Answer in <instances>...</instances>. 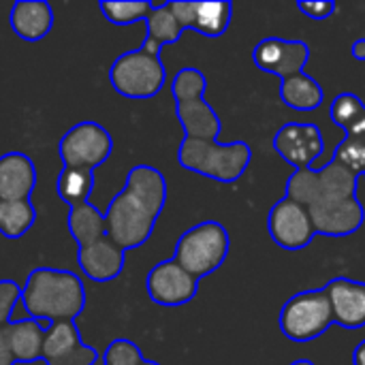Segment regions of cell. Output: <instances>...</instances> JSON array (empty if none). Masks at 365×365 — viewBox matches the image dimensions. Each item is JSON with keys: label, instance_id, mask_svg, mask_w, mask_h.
Segmentation results:
<instances>
[{"label": "cell", "instance_id": "3957f363", "mask_svg": "<svg viewBox=\"0 0 365 365\" xmlns=\"http://www.w3.org/2000/svg\"><path fill=\"white\" fill-rule=\"evenodd\" d=\"M21 306L34 321H75L86 308V289L73 272L36 267L21 287Z\"/></svg>", "mask_w": 365, "mask_h": 365}, {"label": "cell", "instance_id": "ac0fdd59", "mask_svg": "<svg viewBox=\"0 0 365 365\" xmlns=\"http://www.w3.org/2000/svg\"><path fill=\"white\" fill-rule=\"evenodd\" d=\"M9 21L19 38L34 43L49 34L53 26V9L43 0H21L13 4Z\"/></svg>", "mask_w": 365, "mask_h": 365}, {"label": "cell", "instance_id": "cb8c5ba5", "mask_svg": "<svg viewBox=\"0 0 365 365\" xmlns=\"http://www.w3.org/2000/svg\"><path fill=\"white\" fill-rule=\"evenodd\" d=\"M36 222V210L30 199L21 201H2L0 199V233L6 240H19Z\"/></svg>", "mask_w": 365, "mask_h": 365}, {"label": "cell", "instance_id": "5b68a950", "mask_svg": "<svg viewBox=\"0 0 365 365\" xmlns=\"http://www.w3.org/2000/svg\"><path fill=\"white\" fill-rule=\"evenodd\" d=\"M231 240L227 229L216 220H205L182 233L175 246V261L195 278L214 274L227 259Z\"/></svg>", "mask_w": 365, "mask_h": 365}, {"label": "cell", "instance_id": "d590c367", "mask_svg": "<svg viewBox=\"0 0 365 365\" xmlns=\"http://www.w3.org/2000/svg\"><path fill=\"white\" fill-rule=\"evenodd\" d=\"M353 365H365V340L359 342V346L353 353Z\"/></svg>", "mask_w": 365, "mask_h": 365}, {"label": "cell", "instance_id": "52a82bcc", "mask_svg": "<svg viewBox=\"0 0 365 365\" xmlns=\"http://www.w3.org/2000/svg\"><path fill=\"white\" fill-rule=\"evenodd\" d=\"M278 325L291 342L306 344L321 338L334 325V314L325 291L317 289L293 295L280 310Z\"/></svg>", "mask_w": 365, "mask_h": 365}, {"label": "cell", "instance_id": "603a6c76", "mask_svg": "<svg viewBox=\"0 0 365 365\" xmlns=\"http://www.w3.org/2000/svg\"><path fill=\"white\" fill-rule=\"evenodd\" d=\"M334 160L357 175H365V111L349 128H344V139L338 143Z\"/></svg>", "mask_w": 365, "mask_h": 365}, {"label": "cell", "instance_id": "ffe728a7", "mask_svg": "<svg viewBox=\"0 0 365 365\" xmlns=\"http://www.w3.org/2000/svg\"><path fill=\"white\" fill-rule=\"evenodd\" d=\"M145 28H148V36H145L141 49L148 53H154V56H160V47L178 43L184 32V28L180 26L178 17L173 15L169 4L154 6L152 13L145 17Z\"/></svg>", "mask_w": 365, "mask_h": 365}, {"label": "cell", "instance_id": "1f68e13d", "mask_svg": "<svg viewBox=\"0 0 365 365\" xmlns=\"http://www.w3.org/2000/svg\"><path fill=\"white\" fill-rule=\"evenodd\" d=\"M297 9L306 17L323 21V19H329L336 13V2L334 0H302V2H297Z\"/></svg>", "mask_w": 365, "mask_h": 365}, {"label": "cell", "instance_id": "5bb4252c", "mask_svg": "<svg viewBox=\"0 0 365 365\" xmlns=\"http://www.w3.org/2000/svg\"><path fill=\"white\" fill-rule=\"evenodd\" d=\"M334 323L342 329H361L365 327V282L351 278H334L323 287Z\"/></svg>", "mask_w": 365, "mask_h": 365}, {"label": "cell", "instance_id": "277c9868", "mask_svg": "<svg viewBox=\"0 0 365 365\" xmlns=\"http://www.w3.org/2000/svg\"><path fill=\"white\" fill-rule=\"evenodd\" d=\"M178 163L199 175L222 184L237 182L252 163V148L246 141L218 143L184 137L178 150Z\"/></svg>", "mask_w": 365, "mask_h": 365}, {"label": "cell", "instance_id": "9c48e42d", "mask_svg": "<svg viewBox=\"0 0 365 365\" xmlns=\"http://www.w3.org/2000/svg\"><path fill=\"white\" fill-rule=\"evenodd\" d=\"M267 229L274 244L284 250H304L317 235L308 210L289 197L276 201L267 218Z\"/></svg>", "mask_w": 365, "mask_h": 365}, {"label": "cell", "instance_id": "e0dca14e", "mask_svg": "<svg viewBox=\"0 0 365 365\" xmlns=\"http://www.w3.org/2000/svg\"><path fill=\"white\" fill-rule=\"evenodd\" d=\"M175 115L184 128V135L188 139H201V141H218L222 122L218 113L212 109V105L201 98H188L175 103Z\"/></svg>", "mask_w": 365, "mask_h": 365}, {"label": "cell", "instance_id": "f546056e", "mask_svg": "<svg viewBox=\"0 0 365 365\" xmlns=\"http://www.w3.org/2000/svg\"><path fill=\"white\" fill-rule=\"evenodd\" d=\"M145 359L139 351V346L126 338L113 340L105 355H103V365H143Z\"/></svg>", "mask_w": 365, "mask_h": 365}, {"label": "cell", "instance_id": "8992f818", "mask_svg": "<svg viewBox=\"0 0 365 365\" xmlns=\"http://www.w3.org/2000/svg\"><path fill=\"white\" fill-rule=\"evenodd\" d=\"M167 79V68L160 56L148 53L141 47L118 56L109 68V81L113 90L126 98H152Z\"/></svg>", "mask_w": 365, "mask_h": 365}, {"label": "cell", "instance_id": "d4e9b609", "mask_svg": "<svg viewBox=\"0 0 365 365\" xmlns=\"http://www.w3.org/2000/svg\"><path fill=\"white\" fill-rule=\"evenodd\" d=\"M81 344L79 329L75 327L73 321H62V323H51L49 329H45V340H43V361H56L71 351H75Z\"/></svg>", "mask_w": 365, "mask_h": 365}, {"label": "cell", "instance_id": "2e32d148", "mask_svg": "<svg viewBox=\"0 0 365 365\" xmlns=\"http://www.w3.org/2000/svg\"><path fill=\"white\" fill-rule=\"evenodd\" d=\"M36 186V167L21 152H9L0 156V199L21 201L30 199Z\"/></svg>", "mask_w": 365, "mask_h": 365}, {"label": "cell", "instance_id": "8fae6325", "mask_svg": "<svg viewBox=\"0 0 365 365\" xmlns=\"http://www.w3.org/2000/svg\"><path fill=\"white\" fill-rule=\"evenodd\" d=\"M274 150L295 167V171L312 169L325 152V139L317 124L289 122L274 135Z\"/></svg>", "mask_w": 365, "mask_h": 365}, {"label": "cell", "instance_id": "ba28073f", "mask_svg": "<svg viewBox=\"0 0 365 365\" xmlns=\"http://www.w3.org/2000/svg\"><path fill=\"white\" fill-rule=\"evenodd\" d=\"M113 150L111 135L96 122H79L64 133L58 145L60 160L66 169H90L103 165Z\"/></svg>", "mask_w": 365, "mask_h": 365}, {"label": "cell", "instance_id": "44dd1931", "mask_svg": "<svg viewBox=\"0 0 365 365\" xmlns=\"http://www.w3.org/2000/svg\"><path fill=\"white\" fill-rule=\"evenodd\" d=\"M280 98L287 107H291L295 111H314L323 105L325 92L314 77L299 73L295 77L282 79Z\"/></svg>", "mask_w": 365, "mask_h": 365}, {"label": "cell", "instance_id": "484cf974", "mask_svg": "<svg viewBox=\"0 0 365 365\" xmlns=\"http://www.w3.org/2000/svg\"><path fill=\"white\" fill-rule=\"evenodd\" d=\"M58 195L71 207L90 199L94 188V171L90 169H62L56 182Z\"/></svg>", "mask_w": 365, "mask_h": 365}, {"label": "cell", "instance_id": "7a4b0ae2", "mask_svg": "<svg viewBox=\"0 0 365 365\" xmlns=\"http://www.w3.org/2000/svg\"><path fill=\"white\" fill-rule=\"evenodd\" d=\"M167 180L152 165H137L128 171L124 188L111 199L105 212L107 235L122 248L143 246L163 214Z\"/></svg>", "mask_w": 365, "mask_h": 365}, {"label": "cell", "instance_id": "e575fe53", "mask_svg": "<svg viewBox=\"0 0 365 365\" xmlns=\"http://www.w3.org/2000/svg\"><path fill=\"white\" fill-rule=\"evenodd\" d=\"M351 53H353V58H355V60L365 62V38H357V41L353 43Z\"/></svg>", "mask_w": 365, "mask_h": 365}, {"label": "cell", "instance_id": "74e56055", "mask_svg": "<svg viewBox=\"0 0 365 365\" xmlns=\"http://www.w3.org/2000/svg\"><path fill=\"white\" fill-rule=\"evenodd\" d=\"M143 365H160V364H156V361H148V359H145V364Z\"/></svg>", "mask_w": 365, "mask_h": 365}, {"label": "cell", "instance_id": "836d02e7", "mask_svg": "<svg viewBox=\"0 0 365 365\" xmlns=\"http://www.w3.org/2000/svg\"><path fill=\"white\" fill-rule=\"evenodd\" d=\"M15 357L11 353V344H9V331L6 325L0 327V365H13Z\"/></svg>", "mask_w": 365, "mask_h": 365}, {"label": "cell", "instance_id": "4fadbf2b", "mask_svg": "<svg viewBox=\"0 0 365 365\" xmlns=\"http://www.w3.org/2000/svg\"><path fill=\"white\" fill-rule=\"evenodd\" d=\"M167 4L184 30L195 28L197 32H201L207 38L222 36L233 17L231 2H178V0H173Z\"/></svg>", "mask_w": 365, "mask_h": 365}, {"label": "cell", "instance_id": "f1b7e54d", "mask_svg": "<svg viewBox=\"0 0 365 365\" xmlns=\"http://www.w3.org/2000/svg\"><path fill=\"white\" fill-rule=\"evenodd\" d=\"M364 111V101H361L357 94H353V92H342V94H338V96L334 98V103H331V109H329L331 120H334L342 130L349 128Z\"/></svg>", "mask_w": 365, "mask_h": 365}, {"label": "cell", "instance_id": "8d00e7d4", "mask_svg": "<svg viewBox=\"0 0 365 365\" xmlns=\"http://www.w3.org/2000/svg\"><path fill=\"white\" fill-rule=\"evenodd\" d=\"M291 365H314L312 361H308V359H299V361H293Z\"/></svg>", "mask_w": 365, "mask_h": 365}, {"label": "cell", "instance_id": "9a60e30c", "mask_svg": "<svg viewBox=\"0 0 365 365\" xmlns=\"http://www.w3.org/2000/svg\"><path fill=\"white\" fill-rule=\"evenodd\" d=\"M124 252L126 250H122L109 235H103L101 240L79 248L77 263L92 282H109L122 274L126 261Z\"/></svg>", "mask_w": 365, "mask_h": 365}, {"label": "cell", "instance_id": "30bf717a", "mask_svg": "<svg viewBox=\"0 0 365 365\" xmlns=\"http://www.w3.org/2000/svg\"><path fill=\"white\" fill-rule=\"evenodd\" d=\"M148 295L154 304L175 308L195 299L199 291V278L188 274L175 259L154 265L145 278Z\"/></svg>", "mask_w": 365, "mask_h": 365}, {"label": "cell", "instance_id": "4316f807", "mask_svg": "<svg viewBox=\"0 0 365 365\" xmlns=\"http://www.w3.org/2000/svg\"><path fill=\"white\" fill-rule=\"evenodd\" d=\"M98 9L103 11V15L115 24V26H128L135 21H145V17L152 13L154 4L145 2V0H137V2H98Z\"/></svg>", "mask_w": 365, "mask_h": 365}, {"label": "cell", "instance_id": "d6a6232c", "mask_svg": "<svg viewBox=\"0 0 365 365\" xmlns=\"http://www.w3.org/2000/svg\"><path fill=\"white\" fill-rule=\"evenodd\" d=\"M96 361H98V353L92 346L81 342L75 351H71L68 355H64L56 361H49L47 365H94Z\"/></svg>", "mask_w": 365, "mask_h": 365}, {"label": "cell", "instance_id": "83f0119b", "mask_svg": "<svg viewBox=\"0 0 365 365\" xmlns=\"http://www.w3.org/2000/svg\"><path fill=\"white\" fill-rule=\"evenodd\" d=\"M205 88H207L205 75L192 66L182 68L171 81V94H173L175 103L188 101V98H201V96H205Z\"/></svg>", "mask_w": 365, "mask_h": 365}, {"label": "cell", "instance_id": "7c38bea8", "mask_svg": "<svg viewBox=\"0 0 365 365\" xmlns=\"http://www.w3.org/2000/svg\"><path fill=\"white\" fill-rule=\"evenodd\" d=\"M252 60L257 68L272 73L276 77L289 79V77L304 73L310 60V47L304 41H287L278 36H267L255 45Z\"/></svg>", "mask_w": 365, "mask_h": 365}, {"label": "cell", "instance_id": "6da1fadb", "mask_svg": "<svg viewBox=\"0 0 365 365\" xmlns=\"http://www.w3.org/2000/svg\"><path fill=\"white\" fill-rule=\"evenodd\" d=\"M359 178L355 171L331 160L321 169H302L287 180V197L302 203L317 235L349 237L361 229L365 210L357 199Z\"/></svg>", "mask_w": 365, "mask_h": 365}, {"label": "cell", "instance_id": "4dcf8cb0", "mask_svg": "<svg viewBox=\"0 0 365 365\" xmlns=\"http://www.w3.org/2000/svg\"><path fill=\"white\" fill-rule=\"evenodd\" d=\"M17 302H21V287L15 280H0V327L11 323Z\"/></svg>", "mask_w": 365, "mask_h": 365}, {"label": "cell", "instance_id": "7402d4cb", "mask_svg": "<svg viewBox=\"0 0 365 365\" xmlns=\"http://www.w3.org/2000/svg\"><path fill=\"white\" fill-rule=\"evenodd\" d=\"M68 233L73 235V240L77 242L79 248L101 240L103 235H107V227H105V214H101L90 201L77 203L68 210Z\"/></svg>", "mask_w": 365, "mask_h": 365}, {"label": "cell", "instance_id": "d6986e66", "mask_svg": "<svg viewBox=\"0 0 365 365\" xmlns=\"http://www.w3.org/2000/svg\"><path fill=\"white\" fill-rule=\"evenodd\" d=\"M9 331V344L11 353L15 357V364H34L43 359V340L45 329L34 319H21L6 325Z\"/></svg>", "mask_w": 365, "mask_h": 365}]
</instances>
